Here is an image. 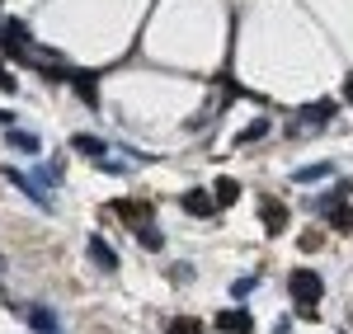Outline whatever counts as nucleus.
Instances as JSON below:
<instances>
[{
	"label": "nucleus",
	"mask_w": 353,
	"mask_h": 334,
	"mask_svg": "<svg viewBox=\"0 0 353 334\" xmlns=\"http://www.w3.org/2000/svg\"><path fill=\"white\" fill-rule=\"evenodd\" d=\"M250 325H254V320H250L245 311H221V315H217V330L221 334H250Z\"/></svg>",
	"instance_id": "nucleus-9"
},
{
	"label": "nucleus",
	"mask_w": 353,
	"mask_h": 334,
	"mask_svg": "<svg viewBox=\"0 0 353 334\" xmlns=\"http://www.w3.org/2000/svg\"><path fill=\"white\" fill-rule=\"evenodd\" d=\"M137 240H141V245H146V250H161V245H165V236H161V226H156V222L137 226Z\"/></svg>",
	"instance_id": "nucleus-15"
},
{
	"label": "nucleus",
	"mask_w": 353,
	"mask_h": 334,
	"mask_svg": "<svg viewBox=\"0 0 353 334\" xmlns=\"http://www.w3.org/2000/svg\"><path fill=\"white\" fill-rule=\"evenodd\" d=\"M259 137H269V123H250V127L241 132V141H245V146H250V141H259Z\"/></svg>",
	"instance_id": "nucleus-17"
},
{
	"label": "nucleus",
	"mask_w": 353,
	"mask_h": 334,
	"mask_svg": "<svg viewBox=\"0 0 353 334\" xmlns=\"http://www.w3.org/2000/svg\"><path fill=\"white\" fill-rule=\"evenodd\" d=\"M0 174H5V179H10V184H14V189H24V194L33 198V202H38V207H43V212H52V189H48V184H43V179H28L24 169H0Z\"/></svg>",
	"instance_id": "nucleus-3"
},
{
	"label": "nucleus",
	"mask_w": 353,
	"mask_h": 334,
	"mask_svg": "<svg viewBox=\"0 0 353 334\" xmlns=\"http://www.w3.org/2000/svg\"><path fill=\"white\" fill-rule=\"evenodd\" d=\"M344 99H349V104H353V76H349V85H344Z\"/></svg>",
	"instance_id": "nucleus-20"
},
{
	"label": "nucleus",
	"mask_w": 353,
	"mask_h": 334,
	"mask_svg": "<svg viewBox=\"0 0 353 334\" xmlns=\"http://www.w3.org/2000/svg\"><path fill=\"white\" fill-rule=\"evenodd\" d=\"M259 217H264V231H269V236H283V231H288V207H283L278 198H264V202H259Z\"/></svg>",
	"instance_id": "nucleus-5"
},
{
	"label": "nucleus",
	"mask_w": 353,
	"mask_h": 334,
	"mask_svg": "<svg viewBox=\"0 0 353 334\" xmlns=\"http://www.w3.org/2000/svg\"><path fill=\"white\" fill-rule=\"evenodd\" d=\"M288 292H292V302L311 315V311L321 306V297H325V282H321V273H311V269H297V273L288 278Z\"/></svg>",
	"instance_id": "nucleus-2"
},
{
	"label": "nucleus",
	"mask_w": 353,
	"mask_h": 334,
	"mask_svg": "<svg viewBox=\"0 0 353 334\" xmlns=\"http://www.w3.org/2000/svg\"><path fill=\"white\" fill-rule=\"evenodd\" d=\"M330 113H334V99H321V104L301 109L297 113V132H301V127H321V123H330Z\"/></svg>",
	"instance_id": "nucleus-7"
},
{
	"label": "nucleus",
	"mask_w": 353,
	"mask_h": 334,
	"mask_svg": "<svg viewBox=\"0 0 353 334\" xmlns=\"http://www.w3.org/2000/svg\"><path fill=\"white\" fill-rule=\"evenodd\" d=\"M231 292H236V297H241V302H245V297L254 292V278H241V282H236V287H231Z\"/></svg>",
	"instance_id": "nucleus-19"
},
{
	"label": "nucleus",
	"mask_w": 353,
	"mask_h": 334,
	"mask_svg": "<svg viewBox=\"0 0 353 334\" xmlns=\"http://www.w3.org/2000/svg\"><path fill=\"white\" fill-rule=\"evenodd\" d=\"M71 151H81L90 160H104V156H109V141L94 137V132H76V137H71Z\"/></svg>",
	"instance_id": "nucleus-6"
},
{
	"label": "nucleus",
	"mask_w": 353,
	"mask_h": 334,
	"mask_svg": "<svg viewBox=\"0 0 353 334\" xmlns=\"http://www.w3.org/2000/svg\"><path fill=\"white\" fill-rule=\"evenodd\" d=\"M165 334H203V325H198V320H174Z\"/></svg>",
	"instance_id": "nucleus-18"
},
{
	"label": "nucleus",
	"mask_w": 353,
	"mask_h": 334,
	"mask_svg": "<svg viewBox=\"0 0 353 334\" xmlns=\"http://www.w3.org/2000/svg\"><path fill=\"white\" fill-rule=\"evenodd\" d=\"M212 194H217V207H231V202H236V198H241V184H236V179H226V174H221L217 184H212Z\"/></svg>",
	"instance_id": "nucleus-13"
},
{
	"label": "nucleus",
	"mask_w": 353,
	"mask_h": 334,
	"mask_svg": "<svg viewBox=\"0 0 353 334\" xmlns=\"http://www.w3.org/2000/svg\"><path fill=\"white\" fill-rule=\"evenodd\" d=\"M113 212H118L123 222H132V226H146V222H151V207H146V202H118Z\"/></svg>",
	"instance_id": "nucleus-11"
},
{
	"label": "nucleus",
	"mask_w": 353,
	"mask_h": 334,
	"mask_svg": "<svg viewBox=\"0 0 353 334\" xmlns=\"http://www.w3.org/2000/svg\"><path fill=\"white\" fill-rule=\"evenodd\" d=\"M0 52L14 56V61H24V66H38L33 38H28V24H19V19H5V24H0Z\"/></svg>",
	"instance_id": "nucleus-1"
},
{
	"label": "nucleus",
	"mask_w": 353,
	"mask_h": 334,
	"mask_svg": "<svg viewBox=\"0 0 353 334\" xmlns=\"http://www.w3.org/2000/svg\"><path fill=\"white\" fill-rule=\"evenodd\" d=\"M0 269H5V259H0Z\"/></svg>",
	"instance_id": "nucleus-21"
},
{
	"label": "nucleus",
	"mask_w": 353,
	"mask_h": 334,
	"mask_svg": "<svg viewBox=\"0 0 353 334\" xmlns=\"http://www.w3.org/2000/svg\"><path fill=\"white\" fill-rule=\"evenodd\" d=\"M325 174H334V165H301L292 179H297V184H321Z\"/></svg>",
	"instance_id": "nucleus-16"
},
{
	"label": "nucleus",
	"mask_w": 353,
	"mask_h": 334,
	"mask_svg": "<svg viewBox=\"0 0 353 334\" xmlns=\"http://www.w3.org/2000/svg\"><path fill=\"white\" fill-rule=\"evenodd\" d=\"M184 212H189V217H203V222H208V217H217V194L189 189V194H184Z\"/></svg>",
	"instance_id": "nucleus-4"
},
{
	"label": "nucleus",
	"mask_w": 353,
	"mask_h": 334,
	"mask_svg": "<svg viewBox=\"0 0 353 334\" xmlns=\"http://www.w3.org/2000/svg\"><path fill=\"white\" fill-rule=\"evenodd\" d=\"M90 259H94L104 273H113V269H118V254H113L109 240H99V236H90Z\"/></svg>",
	"instance_id": "nucleus-10"
},
{
	"label": "nucleus",
	"mask_w": 353,
	"mask_h": 334,
	"mask_svg": "<svg viewBox=\"0 0 353 334\" xmlns=\"http://www.w3.org/2000/svg\"><path fill=\"white\" fill-rule=\"evenodd\" d=\"M28 325H33V334H61L52 306H28Z\"/></svg>",
	"instance_id": "nucleus-8"
},
{
	"label": "nucleus",
	"mask_w": 353,
	"mask_h": 334,
	"mask_svg": "<svg viewBox=\"0 0 353 334\" xmlns=\"http://www.w3.org/2000/svg\"><path fill=\"white\" fill-rule=\"evenodd\" d=\"M10 146H14V151H28V156H38V151H43V137H33V132H24V127H14V132H10Z\"/></svg>",
	"instance_id": "nucleus-12"
},
{
	"label": "nucleus",
	"mask_w": 353,
	"mask_h": 334,
	"mask_svg": "<svg viewBox=\"0 0 353 334\" xmlns=\"http://www.w3.org/2000/svg\"><path fill=\"white\" fill-rule=\"evenodd\" d=\"M334 231H353V212H349V202H330V217H325Z\"/></svg>",
	"instance_id": "nucleus-14"
}]
</instances>
